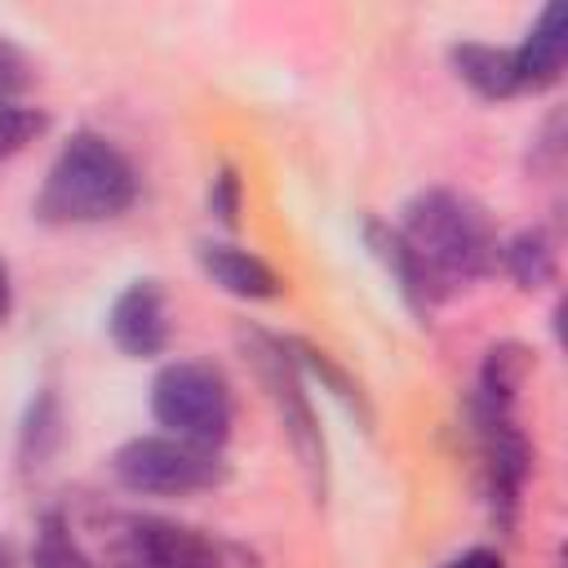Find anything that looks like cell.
I'll list each match as a JSON object with an SVG mask.
<instances>
[{
    "label": "cell",
    "instance_id": "obj_1",
    "mask_svg": "<svg viewBox=\"0 0 568 568\" xmlns=\"http://www.w3.org/2000/svg\"><path fill=\"white\" fill-rule=\"evenodd\" d=\"M399 235L417 253L435 302L453 297L457 288H475L497 271V253H501L497 226L488 209L466 191H453V186L417 191L404 204Z\"/></svg>",
    "mask_w": 568,
    "mask_h": 568
},
{
    "label": "cell",
    "instance_id": "obj_2",
    "mask_svg": "<svg viewBox=\"0 0 568 568\" xmlns=\"http://www.w3.org/2000/svg\"><path fill=\"white\" fill-rule=\"evenodd\" d=\"M133 200H138L133 160L106 133L75 129L44 169L31 213L44 226H89L129 213Z\"/></svg>",
    "mask_w": 568,
    "mask_h": 568
},
{
    "label": "cell",
    "instance_id": "obj_3",
    "mask_svg": "<svg viewBox=\"0 0 568 568\" xmlns=\"http://www.w3.org/2000/svg\"><path fill=\"white\" fill-rule=\"evenodd\" d=\"M235 342L253 368V377L262 382L275 417H280V430L288 435L315 497H324L328 488V444H324V430H320V417L311 408V390H306V373L297 368L293 359V346L288 337L271 333V328H257V324H240L235 328Z\"/></svg>",
    "mask_w": 568,
    "mask_h": 568
},
{
    "label": "cell",
    "instance_id": "obj_4",
    "mask_svg": "<svg viewBox=\"0 0 568 568\" xmlns=\"http://www.w3.org/2000/svg\"><path fill=\"white\" fill-rule=\"evenodd\" d=\"M151 417L164 426V435L222 453L235 422L226 373L209 359H169L151 382Z\"/></svg>",
    "mask_w": 568,
    "mask_h": 568
},
{
    "label": "cell",
    "instance_id": "obj_5",
    "mask_svg": "<svg viewBox=\"0 0 568 568\" xmlns=\"http://www.w3.org/2000/svg\"><path fill=\"white\" fill-rule=\"evenodd\" d=\"M111 479L138 497H191L226 479L222 453L195 448L173 435H138L111 453Z\"/></svg>",
    "mask_w": 568,
    "mask_h": 568
},
{
    "label": "cell",
    "instance_id": "obj_6",
    "mask_svg": "<svg viewBox=\"0 0 568 568\" xmlns=\"http://www.w3.org/2000/svg\"><path fill=\"white\" fill-rule=\"evenodd\" d=\"M470 426H475V444H479V479H484V501L488 515L501 532L515 528L519 515V497L532 470V448L528 435L515 422V408H479L470 404Z\"/></svg>",
    "mask_w": 568,
    "mask_h": 568
},
{
    "label": "cell",
    "instance_id": "obj_7",
    "mask_svg": "<svg viewBox=\"0 0 568 568\" xmlns=\"http://www.w3.org/2000/svg\"><path fill=\"white\" fill-rule=\"evenodd\" d=\"M98 568H222V550L191 524L160 515H120Z\"/></svg>",
    "mask_w": 568,
    "mask_h": 568
},
{
    "label": "cell",
    "instance_id": "obj_8",
    "mask_svg": "<svg viewBox=\"0 0 568 568\" xmlns=\"http://www.w3.org/2000/svg\"><path fill=\"white\" fill-rule=\"evenodd\" d=\"M106 333H111L115 351L129 355V359H155V355H164L169 333H173L164 284L160 280H129L115 293L111 311H106Z\"/></svg>",
    "mask_w": 568,
    "mask_h": 568
},
{
    "label": "cell",
    "instance_id": "obj_9",
    "mask_svg": "<svg viewBox=\"0 0 568 568\" xmlns=\"http://www.w3.org/2000/svg\"><path fill=\"white\" fill-rule=\"evenodd\" d=\"M515 53V71H519V93H541L550 84H559L564 62H568V4L550 0L537 22L528 27V36L519 40Z\"/></svg>",
    "mask_w": 568,
    "mask_h": 568
},
{
    "label": "cell",
    "instance_id": "obj_10",
    "mask_svg": "<svg viewBox=\"0 0 568 568\" xmlns=\"http://www.w3.org/2000/svg\"><path fill=\"white\" fill-rule=\"evenodd\" d=\"M364 244H368V253H373V262L386 271V280L395 284V293H399V302L413 311V320H430V311H435V293H430V284H426V271H422V262H417V253L408 248V240L399 235V226H390V222H382V217H364Z\"/></svg>",
    "mask_w": 568,
    "mask_h": 568
},
{
    "label": "cell",
    "instance_id": "obj_11",
    "mask_svg": "<svg viewBox=\"0 0 568 568\" xmlns=\"http://www.w3.org/2000/svg\"><path fill=\"white\" fill-rule=\"evenodd\" d=\"M195 262L222 293H231L240 302H271L284 288V280L257 253H248V248H240L231 240H200L195 244Z\"/></svg>",
    "mask_w": 568,
    "mask_h": 568
},
{
    "label": "cell",
    "instance_id": "obj_12",
    "mask_svg": "<svg viewBox=\"0 0 568 568\" xmlns=\"http://www.w3.org/2000/svg\"><path fill=\"white\" fill-rule=\"evenodd\" d=\"M448 62L457 71L462 84H470L484 102H506L519 93V71H515V53L484 44V40H462L448 49Z\"/></svg>",
    "mask_w": 568,
    "mask_h": 568
},
{
    "label": "cell",
    "instance_id": "obj_13",
    "mask_svg": "<svg viewBox=\"0 0 568 568\" xmlns=\"http://www.w3.org/2000/svg\"><path fill=\"white\" fill-rule=\"evenodd\" d=\"M528 364H532L528 346H519V342H493L484 351V359H479L470 404H479V408H515V395L524 386Z\"/></svg>",
    "mask_w": 568,
    "mask_h": 568
},
{
    "label": "cell",
    "instance_id": "obj_14",
    "mask_svg": "<svg viewBox=\"0 0 568 568\" xmlns=\"http://www.w3.org/2000/svg\"><path fill=\"white\" fill-rule=\"evenodd\" d=\"M58 444H62V399L53 386H40L18 426V470L22 475L44 470L49 457L58 453Z\"/></svg>",
    "mask_w": 568,
    "mask_h": 568
},
{
    "label": "cell",
    "instance_id": "obj_15",
    "mask_svg": "<svg viewBox=\"0 0 568 568\" xmlns=\"http://www.w3.org/2000/svg\"><path fill=\"white\" fill-rule=\"evenodd\" d=\"M497 266L524 288V293H537L546 284H555V240L546 226H524L515 231L510 240H501V253H497Z\"/></svg>",
    "mask_w": 568,
    "mask_h": 568
},
{
    "label": "cell",
    "instance_id": "obj_16",
    "mask_svg": "<svg viewBox=\"0 0 568 568\" xmlns=\"http://www.w3.org/2000/svg\"><path fill=\"white\" fill-rule=\"evenodd\" d=\"M288 346H293V359H297V368L306 373V377H315L364 430H368V422H373V413H368V399H364V390H359V382L342 368V364H333V355L328 351H320V346H311V342H297V337H288Z\"/></svg>",
    "mask_w": 568,
    "mask_h": 568
},
{
    "label": "cell",
    "instance_id": "obj_17",
    "mask_svg": "<svg viewBox=\"0 0 568 568\" xmlns=\"http://www.w3.org/2000/svg\"><path fill=\"white\" fill-rule=\"evenodd\" d=\"M31 568H98V559L80 546L62 510H44L31 532Z\"/></svg>",
    "mask_w": 568,
    "mask_h": 568
},
{
    "label": "cell",
    "instance_id": "obj_18",
    "mask_svg": "<svg viewBox=\"0 0 568 568\" xmlns=\"http://www.w3.org/2000/svg\"><path fill=\"white\" fill-rule=\"evenodd\" d=\"M44 111L27 106V102H0V164L13 160L18 151H27L40 133H44Z\"/></svg>",
    "mask_w": 568,
    "mask_h": 568
},
{
    "label": "cell",
    "instance_id": "obj_19",
    "mask_svg": "<svg viewBox=\"0 0 568 568\" xmlns=\"http://www.w3.org/2000/svg\"><path fill=\"white\" fill-rule=\"evenodd\" d=\"M31 80H36L31 58L9 36H0V102H22V93L31 89Z\"/></svg>",
    "mask_w": 568,
    "mask_h": 568
},
{
    "label": "cell",
    "instance_id": "obj_20",
    "mask_svg": "<svg viewBox=\"0 0 568 568\" xmlns=\"http://www.w3.org/2000/svg\"><path fill=\"white\" fill-rule=\"evenodd\" d=\"M240 195H244L240 173H235L231 164H222V169L213 173V182H209V213H213L226 231L240 226Z\"/></svg>",
    "mask_w": 568,
    "mask_h": 568
},
{
    "label": "cell",
    "instance_id": "obj_21",
    "mask_svg": "<svg viewBox=\"0 0 568 568\" xmlns=\"http://www.w3.org/2000/svg\"><path fill=\"white\" fill-rule=\"evenodd\" d=\"M559 155H564V111H550L532 142V169H559Z\"/></svg>",
    "mask_w": 568,
    "mask_h": 568
},
{
    "label": "cell",
    "instance_id": "obj_22",
    "mask_svg": "<svg viewBox=\"0 0 568 568\" xmlns=\"http://www.w3.org/2000/svg\"><path fill=\"white\" fill-rule=\"evenodd\" d=\"M444 568H501V559H497L493 550H466V555L448 559Z\"/></svg>",
    "mask_w": 568,
    "mask_h": 568
},
{
    "label": "cell",
    "instance_id": "obj_23",
    "mask_svg": "<svg viewBox=\"0 0 568 568\" xmlns=\"http://www.w3.org/2000/svg\"><path fill=\"white\" fill-rule=\"evenodd\" d=\"M13 315V275H9V262L0 257V324Z\"/></svg>",
    "mask_w": 568,
    "mask_h": 568
},
{
    "label": "cell",
    "instance_id": "obj_24",
    "mask_svg": "<svg viewBox=\"0 0 568 568\" xmlns=\"http://www.w3.org/2000/svg\"><path fill=\"white\" fill-rule=\"evenodd\" d=\"M0 568H9V564H4V555H0Z\"/></svg>",
    "mask_w": 568,
    "mask_h": 568
}]
</instances>
